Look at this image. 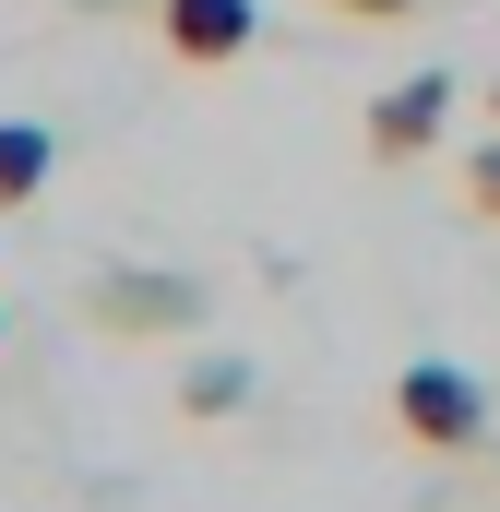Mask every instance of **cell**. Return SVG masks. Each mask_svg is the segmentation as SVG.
<instances>
[{
    "mask_svg": "<svg viewBox=\"0 0 500 512\" xmlns=\"http://www.w3.org/2000/svg\"><path fill=\"white\" fill-rule=\"evenodd\" d=\"M441 120H453V84H441V72H417V84H393V96L370 108V155H381V167H405V155H429V143H441Z\"/></svg>",
    "mask_w": 500,
    "mask_h": 512,
    "instance_id": "cell-2",
    "label": "cell"
},
{
    "mask_svg": "<svg viewBox=\"0 0 500 512\" xmlns=\"http://www.w3.org/2000/svg\"><path fill=\"white\" fill-rule=\"evenodd\" d=\"M167 48H179L191 72L239 60V48H250V0H167Z\"/></svg>",
    "mask_w": 500,
    "mask_h": 512,
    "instance_id": "cell-3",
    "label": "cell"
},
{
    "mask_svg": "<svg viewBox=\"0 0 500 512\" xmlns=\"http://www.w3.org/2000/svg\"><path fill=\"white\" fill-rule=\"evenodd\" d=\"M36 191H48V131L0 120V203H36Z\"/></svg>",
    "mask_w": 500,
    "mask_h": 512,
    "instance_id": "cell-4",
    "label": "cell"
},
{
    "mask_svg": "<svg viewBox=\"0 0 500 512\" xmlns=\"http://www.w3.org/2000/svg\"><path fill=\"white\" fill-rule=\"evenodd\" d=\"M465 203L500 227V143H489V155H465Z\"/></svg>",
    "mask_w": 500,
    "mask_h": 512,
    "instance_id": "cell-5",
    "label": "cell"
},
{
    "mask_svg": "<svg viewBox=\"0 0 500 512\" xmlns=\"http://www.w3.org/2000/svg\"><path fill=\"white\" fill-rule=\"evenodd\" d=\"M489 108H500V84H489Z\"/></svg>",
    "mask_w": 500,
    "mask_h": 512,
    "instance_id": "cell-8",
    "label": "cell"
},
{
    "mask_svg": "<svg viewBox=\"0 0 500 512\" xmlns=\"http://www.w3.org/2000/svg\"><path fill=\"white\" fill-rule=\"evenodd\" d=\"M239 405V370H191V417H227Z\"/></svg>",
    "mask_w": 500,
    "mask_h": 512,
    "instance_id": "cell-6",
    "label": "cell"
},
{
    "mask_svg": "<svg viewBox=\"0 0 500 512\" xmlns=\"http://www.w3.org/2000/svg\"><path fill=\"white\" fill-rule=\"evenodd\" d=\"M393 417H405V441H429V453H477V441H489V393L465 382V370H441V358L393 382Z\"/></svg>",
    "mask_w": 500,
    "mask_h": 512,
    "instance_id": "cell-1",
    "label": "cell"
},
{
    "mask_svg": "<svg viewBox=\"0 0 500 512\" xmlns=\"http://www.w3.org/2000/svg\"><path fill=\"white\" fill-rule=\"evenodd\" d=\"M334 12H358V24H393V12H417V0H334Z\"/></svg>",
    "mask_w": 500,
    "mask_h": 512,
    "instance_id": "cell-7",
    "label": "cell"
}]
</instances>
